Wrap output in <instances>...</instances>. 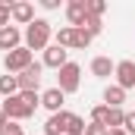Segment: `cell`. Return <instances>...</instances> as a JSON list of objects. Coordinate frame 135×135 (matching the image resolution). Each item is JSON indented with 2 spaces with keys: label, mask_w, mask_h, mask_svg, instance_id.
<instances>
[{
  "label": "cell",
  "mask_w": 135,
  "mask_h": 135,
  "mask_svg": "<svg viewBox=\"0 0 135 135\" xmlns=\"http://www.w3.org/2000/svg\"><path fill=\"white\" fill-rule=\"evenodd\" d=\"M79 85H82V66H79V63H72V60H69L63 69H57V88H60L63 94L79 91Z\"/></svg>",
  "instance_id": "2"
},
{
  "label": "cell",
  "mask_w": 135,
  "mask_h": 135,
  "mask_svg": "<svg viewBox=\"0 0 135 135\" xmlns=\"http://www.w3.org/2000/svg\"><path fill=\"white\" fill-rule=\"evenodd\" d=\"M41 72H44V63H32L28 69H22L16 79H19V91H38L41 88Z\"/></svg>",
  "instance_id": "5"
},
{
  "label": "cell",
  "mask_w": 135,
  "mask_h": 135,
  "mask_svg": "<svg viewBox=\"0 0 135 135\" xmlns=\"http://www.w3.org/2000/svg\"><path fill=\"white\" fill-rule=\"evenodd\" d=\"M104 9H107L104 0H88V13H91V16H104Z\"/></svg>",
  "instance_id": "24"
},
{
  "label": "cell",
  "mask_w": 135,
  "mask_h": 135,
  "mask_svg": "<svg viewBox=\"0 0 135 135\" xmlns=\"http://www.w3.org/2000/svg\"><path fill=\"white\" fill-rule=\"evenodd\" d=\"M25 47L28 50H47L50 47V38H54V28H50V22L47 19H35L32 25H25Z\"/></svg>",
  "instance_id": "1"
},
{
  "label": "cell",
  "mask_w": 135,
  "mask_h": 135,
  "mask_svg": "<svg viewBox=\"0 0 135 135\" xmlns=\"http://www.w3.org/2000/svg\"><path fill=\"white\" fill-rule=\"evenodd\" d=\"M6 123H9V119H6V113H3V110H0V129H3V126H6Z\"/></svg>",
  "instance_id": "29"
},
{
  "label": "cell",
  "mask_w": 135,
  "mask_h": 135,
  "mask_svg": "<svg viewBox=\"0 0 135 135\" xmlns=\"http://www.w3.org/2000/svg\"><path fill=\"white\" fill-rule=\"evenodd\" d=\"M41 6H44V9H57V6H60V0H41Z\"/></svg>",
  "instance_id": "28"
},
{
  "label": "cell",
  "mask_w": 135,
  "mask_h": 135,
  "mask_svg": "<svg viewBox=\"0 0 135 135\" xmlns=\"http://www.w3.org/2000/svg\"><path fill=\"white\" fill-rule=\"evenodd\" d=\"M123 119H126L123 107H110V116H107V129H123Z\"/></svg>",
  "instance_id": "19"
},
{
  "label": "cell",
  "mask_w": 135,
  "mask_h": 135,
  "mask_svg": "<svg viewBox=\"0 0 135 135\" xmlns=\"http://www.w3.org/2000/svg\"><path fill=\"white\" fill-rule=\"evenodd\" d=\"M9 19H13V3H3L0 0V28H6Z\"/></svg>",
  "instance_id": "22"
},
{
  "label": "cell",
  "mask_w": 135,
  "mask_h": 135,
  "mask_svg": "<svg viewBox=\"0 0 135 135\" xmlns=\"http://www.w3.org/2000/svg\"><path fill=\"white\" fill-rule=\"evenodd\" d=\"M85 135H110V129H107V126H98V123H88Z\"/></svg>",
  "instance_id": "25"
},
{
  "label": "cell",
  "mask_w": 135,
  "mask_h": 135,
  "mask_svg": "<svg viewBox=\"0 0 135 135\" xmlns=\"http://www.w3.org/2000/svg\"><path fill=\"white\" fill-rule=\"evenodd\" d=\"M13 19H16L19 25H32L35 22V6L25 3V0H22V3H13Z\"/></svg>",
  "instance_id": "13"
},
{
  "label": "cell",
  "mask_w": 135,
  "mask_h": 135,
  "mask_svg": "<svg viewBox=\"0 0 135 135\" xmlns=\"http://www.w3.org/2000/svg\"><path fill=\"white\" fill-rule=\"evenodd\" d=\"M0 94H3V98H16V94H19V79L9 75V72L0 75Z\"/></svg>",
  "instance_id": "15"
},
{
  "label": "cell",
  "mask_w": 135,
  "mask_h": 135,
  "mask_svg": "<svg viewBox=\"0 0 135 135\" xmlns=\"http://www.w3.org/2000/svg\"><path fill=\"white\" fill-rule=\"evenodd\" d=\"M0 135H22V126H16V123L9 119V123H6V126L0 129Z\"/></svg>",
  "instance_id": "26"
},
{
  "label": "cell",
  "mask_w": 135,
  "mask_h": 135,
  "mask_svg": "<svg viewBox=\"0 0 135 135\" xmlns=\"http://www.w3.org/2000/svg\"><path fill=\"white\" fill-rule=\"evenodd\" d=\"M107 116H110V107L107 104H98L91 110V123H98V126H107Z\"/></svg>",
  "instance_id": "20"
},
{
  "label": "cell",
  "mask_w": 135,
  "mask_h": 135,
  "mask_svg": "<svg viewBox=\"0 0 135 135\" xmlns=\"http://www.w3.org/2000/svg\"><path fill=\"white\" fill-rule=\"evenodd\" d=\"M82 28H85V32L91 35V38H98V35L104 32V22H101V16H91V13H88V19H85V25H82Z\"/></svg>",
  "instance_id": "18"
},
{
  "label": "cell",
  "mask_w": 135,
  "mask_h": 135,
  "mask_svg": "<svg viewBox=\"0 0 135 135\" xmlns=\"http://www.w3.org/2000/svg\"><path fill=\"white\" fill-rule=\"evenodd\" d=\"M66 19H69V28H82L85 19H88V0H69L66 3Z\"/></svg>",
  "instance_id": "6"
},
{
  "label": "cell",
  "mask_w": 135,
  "mask_h": 135,
  "mask_svg": "<svg viewBox=\"0 0 135 135\" xmlns=\"http://www.w3.org/2000/svg\"><path fill=\"white\" fill-rule=\"evenodd\" d=\"M35 63V54L22 44V47H16V50H9L6 57H3V66H6V72L9 75H16V72H22V69H28Z\"/></svg>",
  "instance_id": "3"
},
{
  "label": "cell",
  "mask_w": 135,
  "mask_h": 135,
  "mask_svg": "<svg viewBox=\"0 0 135 135\" xmlns=\"http://www.w3.org/2000/svg\"><path fill=\"white\" fill-rule=\"evenodd\" d=\"M54 44H60V47H72V28H69V25H66V28H60Z\"/></svg>",
  "instance_id": "21"
},
{
  "label": "cell",
  "mask_w": 135,
  "mask_h": 135,
  "mask_svg": "<svg viewBox=\"0 0 135 135\" xmlns=\"http://www.w3.org/2000/svg\"><path fill=\"white\" fill-rule=\"evenodd\" d=\"M44 66H50V69H63L69 63V50L66 47H60V44H50L47 50H44V60H41Z\"/></svg>",
  "instance_id": "8"
},
{
  "label": "cell",
  "mask_w": 135,
  "mask_h": 135,
  "mask_svg": "<svg viewBox=\"0 0 135 135\" xmlns=\"http://www.w3.org/2000/svg\"><path fill=\"white\" fill-rule=\"evenodd\" d=\"M126 101V91L119 88V85H107V91H104V104L107 107H123Z\"/></svg>",
  "instance_id": "14"
},
{
  "label": "cell",
  "mask_w": 135,
  "mask_h": 135,
  "mask_svg": "<svg viewBox=\"0 0 135 135\" xmlns=\"http://www.w3.org/2000/svg\"><path fill=\"white\" fill-rule=\"evenodd\" d=\"M3 113H6V119H28L35 110L28 104L22 101V94H16V98H3V107H0Z\"/></svg>",
  "instance_id": "4"
},
{
  "label": "cell",
  "mask_w": 135,
  "mask_h": 135,
  "mask_svg": "<svg viewBox=\"0 0 135 135\" xmlns=\"http://www.w3.org/2000/svg\"><path fill=\"white\" fill-rule=\"evenodd\" d=\"M110 135H129L126 129H110Z\"/></svg>",
  "instance_id": "30"
},
{
  "label": "cell",
  "mask_w": 135,
  "mask_h": 135,
  "mask_svg": "<svg viewBox=\"0 0 135 135\" xmlns=\"http://www.w3.org/2000/svg\"><path fill=\"white\" fill-rule=\"evenodd\" d=\"M19 94H22V101L28 104L32 110H38V104H41V98H38V91H19Z\"/></svg>",
  "instance_id": "23"
},
{
  "label": "cell",
  "mask_w": 135,
  "mask_h": 135,
  "mask_svg": "<svg viewBox=\"0 0 135 135\" xmlns=\"http://www.w3.org/2000/svg\"><path fill=\"white\" fill-rule=\"evenodd\" d=\"M113 72H116V63H113L110 57H94V60H91V75L107 79V75H113Z\"/></svg>",
  "instance_id": "12"
},
{
  "label": "cell",
  "mask_w": 135,
  "mask_h": 135,
  "mask_svg": "<svg viewBox=\"0 0 135 135\" xmlns=\"http://www.w3.org/2000/svg\"><path fill=\"white\" fill-rule=\"evenodd\" d=\"M88 44H91V35L85 32V28H72V47L75 50H85Z\"/></svg>",
  "instance_id": "17"
},
{
  "label": "cell",
  "mask_w": 135,
  "mask_h": 135,
  "mask_svg": "<svg viewBox=\"0 0 135 135\" xmlns=\"http://www.w3.org/2000/svg\"><path fill=\"white\" fill-rule=\"evenodd\" d=\"M85 129H88V123H85L82 116L69 113V123H66V135H85Z\"/></svg>",
  "instance_id": "16"
},
{
  "label": "cell",
  "mask_w": 135,
  "mask_h": 135,
  "mask_svg": "<svg viewBox=\"0 0 135 135\" xmlns=\"http://www.w3.org/2000/svg\"><path fill=\"white\" fill-rule=\"evenodd\" d=\"M66 123H69V113H66V110L50 113L47 123H44V135H66Z\"/></svg>",
  "instance_id": "9"
},
{
  "label": "cell",
  "mask_w": 135,
  "mask_h": 135,
  "mask_svg": "<svg viewBox=\"0 0 135 135\" xmlns=\"http://www.w3.org/2000/svg\"><path fill=\"white\" fill-rule=\"evenodd\" d=\"M63 101H66V94H63L57 85H54V88H47V91L41 94V107H47L50 113H60V110H63Z\"/></svg>",
  "instance_id": "10"
},
{
  "label": "cell",
  "mask_w": 135,
  "mask_h": 135,
  "mask_svg": "<svg viewBox=\"0 0 135 135\" xmlns=\"http://www.w3.org/2000/svg\"><path fill=\"white\" fill-rule=\"evenodd\" d=\"M19 41H22V32H19L16 25H6V28H0V50H6V54H9V50L22 47Z\"/></svg>",
  "instance_id": "11"
},
{
  "label": "cell",
  "mask_w": 135,
  "mask_h": 135,
  "mask_svg": "<svg viewBox=\"0 0 135 135\" xmlns=\"http://www.w3.org/2000/svg\"><path fill=\"white\" fill-rule=\"evenodd\" d=\"M116 85L123 88V91H129V88H135V63L132 60H119L116 63Z\"/></svg>",
  "instance_id": "7"
},
{
  "label": "cell",
  "mask_w": 135,
  "mask_h": 135,
  "mask_svg": "<svg viewBox=\"0 0 135 135\" xmlns=\"http://www.w3.org/2000/svg\"><path fill=\"white\" fill-rule=\"evenodd\" d=\"M123 129H126L129 135H135V110H132V113H126V119H123Z\"/></svg>",
  "instance_id": "27"
}]
</instances>
